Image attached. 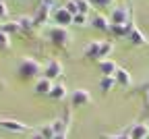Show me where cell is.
Here are the masks:
<instances>
[{"label":"cell","instance_id":"277c9868","mask_svg":"<svg viewBox=\"0 0 149 139\" xmlns=\"http://www.w3.org/2000/svg\"><path fill=\"white\" fill-rule=\"evenodd\" d=\"M0 129L8 133H29L31 127L23 121H15V118H0Z\"/></svg>","mask_w":149,"mask_h":139},{"label":"cell","instance_id":"8fae6325","mask_svg":"<svg viewBox=\"0 0 149 139\" xmlns=\"http://www.w3.org/2000/svg\"><path fill=\"white\" fill-rule=\"evenodd\" d=\"M128 137L130 139H147L149 137V125L147 123H135L128 129Z\"/></svg>","mask_w":149,"mask_h":139},{"label":"cell","instance_id":"d4e9b609","mask_svg":"<svg viewBox=\"0 0 149 139\" xmlns=\"http://www.w3.org/2000/svg\"><path fill=\"white\" fill-rule=\"evenodd\" d=\"M89 23V19H87V15H74L72 17V25H77V27H83V25H87Z\"/></svg>","mask_w":149,"mask_h":139},{"label":"cell","instance_id":"8992f818","mask_svg":"<svg viewBox=\"0 0 149 139\" xmlns=\"http://www.w3.org/2000/svg\"><path fill=\"white\" fill-rule=\"evenodd\" d=\"M124 39H126V42H130L133 46H147V44H149V39L145 37V33H143L135 23L128 25V33H126Z\"/></svg>","mask_w":149,"mask_h":139},{"label":"cell","instance_id":"5bb4252c","mask_svg":"<svg viewBox=\"0 0 149 139\" xmlns=\"http://www.w3.org/2000/svg\"><path fill=\"white\" fill-rule=\"evenodd\" d=\"M52 87H54V83L50 81V79H46V77H40V79L35 81V85H33V91H35L37 95H50Z\"/></svg>","mask_w":149,"mask_h":139},{"label":"cell","instance_id":"ba28073f","mask_svg":"<svg viewBox=\"0 0 149 139\" xmlns=\"http://www.w3.org/2000/svg\"><path fill=\"white\" fill-rule=\"evenodd\" d=\"M52 21L58 25V27H68V25H72V15L64 6H60V8H56L52 13Z\"/></svg>","mask_w":149,"mask_h":139},{"label":"cell","instance_id":"5b68a950","mask_svg":"<svg viewBox=\"0 0 149 139\" xmlns=\"http://www.w3.org/2000/svg\"><path fill=\"white\" fill-rule=\"evenodd\" d=\"M42 77L50 79L52 83L56 81V79H60V77H62V65H60V60H56V58L48 60L46 67H44V71H42Z\"/></svg>","mask_w":149,"mask_h":139},{"label":"cell","instance_id":"44dd1931","mask_svg":"<svg viewBox=\"0 0 149 139\" xmlns=\"http://www.w3.org/2000/svg\"><path fill=\"white\" fill-rule=\"evenodd\" d=\"M72 2H74V6H77V11L81 15H89V11H91L89 0H72Z\"/></svg>","mask_w":149,"mask_h":139},{"label":"cell","instance_id":"9c48e42d","mask_svg":"<svg viewBox=\"0 0 149 139\" xmlns=\"http://www.w3.org/2000/svg\"><path fill=\"white\" fill-rule=\"evenodd\" d=\"M89 25L95 29V31H102V33H108L110 31V17H106V15H102V13H97L95 17L89 21Z\"/></svg>","mask_w":149,"mask_h":139},{"label":"cell","instance_id":"7402d4cb","mask_svg":"<svg viewBox=\"0 0 149 139\" xmlns=\"http://www.w3.org/2000/svg\"><path fill=\"white\" fill-rule=\"evenodd\" d=\"M116 0H89L91 6H97V8H112Z\"/></svg>","mask_w":149,"mask_h":139},{"label":"cell","instance_id":"4316f807","mask_svg":"<svg viewBox=\"0 0 149 139\" xmlns=\"http://www.w3.org/2000/svg\"><path fill=\"white\" fill-rule=\"evenodd\" d=\"M64 8L74 17V15H79V11H77V6H74V2H72V0H66V2H64Z\"/></svg>","mask_w":149,"mask_h":139},{"label":"cell","instance_id":"9a60e30c","mask_svg":"<svg viewBox=\"0 0 149 139\" xmlns=\"http://www.w3.org/2000/svg\"><path fill=\"white\" fill-rule=\"evenodd\" d=\"M50 98H52V100H56V102L64 100V98H66V85L54 83V87H52V91H50Z\"/></svg>","mask_w":149,"mask_h":139},{"label":"cell","instance_id":"484cf974","mask_svg":"<svg viewBox=\"0 0 149 139\" xmlns=\"http://www.w3.org/2000/svg\"><path fill=\"white\" fill-rule=\"evenodd\" d=\"M104 139H130L128 137V131H122V133H116V135H102Z\"/></svg>","mask_w":149,"mask_h":139},{"label":"cell","instance_id":"4fadbf2b","mask_svg":"<svg viewBox=\"0 0 149 139\" xmlns=\"http://www.w3.org/2000/svg\"><path fill=\"white\" fill-rule=\"evenodd\" d=\"M116 69H118V65H116L114 60H110V58H106V60H100V62H97V71H100L102 77H114Z\"/></svg>","mask_w":149,"mask_h":139},{"label":"cell","instance_id":"ac0fdd59","mask_svg":"<svg viewBox=\"0 0 149 139\" xmlns=\"http://www.w3.org/2000/svg\"><path fill=\"white\" fill-rule=\"evenodd\" d=\"M100 87L104 93H110L112 89L116 87V81H114V77H102V81H100Z\"/></svg>","mask_w":149,"mask_h":139},{"label":"cell","instance_id":"2e32d148","mask_svg":"<svg viewBox=\"0 0 149 139\" xmlns=\"http://www.w3.org/2000/svg\"><path fill=\"white\" fill-rule=\"evenodd\" d=\"M112 50H114L112 39H102V46H100V60H106V58L112 54Z\"/></svg>","mask_w":149,"mask_h":139},{"label":"cell","instance_id":"d6986e66","mask_svg":"<svg viewBox=\"0 0 149 139\" xmlns=\"http://www.w3.org/2000/svg\"><path fill=\"white\" fill-rule=\"evenodd\" d=\"M17 23H19V29H21V31H29V29L35 27L31 17H21V19H17Z\"/></svg>","mask_w":149,"mask_h":139},{"label":"cell","instance_id":"f546056e","mask_svg":"<svg viewBox=\"0 0 149 139\" xmlns=\"http://www.w3.org/2000/svg\"><path fill=\"white\" fill-rule=\"evenodd\" d=\"M31 139H44V137H42L40 133H33V137H31Z\"/></svg>","mask_w":149,"mask_h":139},{"label":"cell","instance_id":"f1b7e54d","mask_svg":"<svg viewBox=\"0 0 149 139\" xmlns=\"http://www.w3.org/2000/svg\"><path fill=\"white\" fill-rule=\"evenodd\" d=\"M145 102H147V106H149V85H145Z\"/></svg>","mask_w":149,"mask_h":139},{"label":"cell","instance_id":"ffe728a7","mask_svg":"<svg viewBox=\"0 0 149 139\" xmlns=\"http://www.w3.org/2000/svg\"><path fill=\"white\" fill-rule=\"evenodd\" d=\"M0 29H2L6 35H13V33H21V29H19V23L17 21H10V23H2L0 25Z\"/></svg>","mask_w":149,"mask_h":139},{"label":"cell","instance_id":"cb8c5ba5","mask_svg":"<svg viewBox=\"0 0 149 139\" xmlns=\"http://www.w3.org/2000/svg\"><path fill=\"white\" fill-rule=\"evenodd\" d=\"M37 133H40L44 139H54V135H56V131H54V127H52V125H44Z\"/></svg>","mask_w":149,"mask_h":139},{"label":"cell","instance_id":"52a82bcc","mask_svg":"<svg viewBox=\"0 0 149 139\" xmlns=\"http://www.w3.org/2000/svg\"><path fill=\"white\" fill-rule=\"evenodd\" d=\"M91 102V93L87 89H74L70 93V106L72 108H81V106H87Z\"/></svg>","mask_w":149,"mask_h":139},{"label":"cell","instance_id":"6da1fadb","mask_svg":"<svg viewBox=\"0 0 149 139\" xmlns=\"http://www.w3.org/2000/svg\"><path fill=\"white\" fill-rule=\"evenodd\" d=\"M44 67L35 60V58H21L17 62V77L21 81H31V79H40Z\"/></svg>","mask_w":149,"mask_h":139},{"label":"cell","instance_id":"7c38bea8","mask_svg":"<svg viewBox=\"0 0 149 139\" xmlns=\"http://www.w3.org/2000/svg\"><path fill=\"white\" fill-rule=\"evenodd\" d=\"M114 81H116V87H128L130 83H133V77H130V73L126 69L118 67L116 73H114Z\"/></svg>","mask_w":149,"mask_h":139},{"label":"cell","instance_id":"e0dca14e","mask_svg":"<svg viewBox=\"0 0 149 139\" xmlns=\"http://www.w3.org/2000/svg\"><path fill=\"white\" fill-rule=\"evenodd\" d=\"M112 37H126L128 33V25H114V23H110V31H108Z\"/></svg>","mask_w":149,"mask_h":139},{"label":"cell","instance_id":"603a6c76","mask_svg":"<svg viewBox=\"0 0 149 139\" xmlns=\"http://www.w3.org/2000/svg\"><path fill=\"white\" fill-rule=\"evenodd\" d=\"M8 48H10V35H6L0 29V52H6Z\"/></svg>","mask_w":149,"mask_h":139},{"label":"cell","instance_id":"4dcf8cb0","mask_svg":"<svg viewBox=\"0 0 149 139\" xmlns=\"http://www.w3.org/2000/svg\"><path fill=\"white\" fill-rule=\"evenodd\" d=\"M147 125H149V123H147Z\"/></svg>","mask_w":149,"mask_h":139},{"label":"cell","instance_id":"3957f363","mask_svg":"<svg viewBox=\"0 0 149 139\" xmlns=\"http://www.w3.org/2000/svg\"><path fill=\"white\" fill-rule=\"evenodd\" d=\"M110 23H114V25H130L133 21H130V8L126 4H118L112 8L110 13Z\"/></svg>","mask_w":149,"mask_h":139},{"label":"cell","instance_id":"30bf717a","mask_svg":"<svg viewBox=\"0 0 149 139\" xmlns=\"http://www.w3.org/2000/svg\"><path fill=\"white\" fill-rule=\"evenodd\" d=\"M100 46H102V39H93V42H89L83 50V56L87 58V60H95L100 62Z\"/></svg>","mask_w":149,"mask_h":139},{"label":"cell","instance_id":"83f0119b","mask_svg":"<svg viewBox=\"0 0 149 139\" xmlns=\"http://www.w3.org/2000/svg\"><path fill=\"white\" fill-rule=\"evenodd\" d=\"M8 17V6L2 2V0H0V21H2V19H6Z\"/></svg>","mask_w":149,"mask_h":139},{"label":"cell","instance_id":"7a4b0ae2","mask_svg":"<svg viewBox=\"0 0 149 139\" xmlns=\"http://www.w3.org/2000/svg\"><path fill=\"white\" fill-rule=\"evenodd\" d=\"M48 37H50V44H54L56 48H66V46L72 44V33L68 31V27L54 25V27H50Z\"/></svg>","mask_w":149,"mask_h":139}]
</instances>
